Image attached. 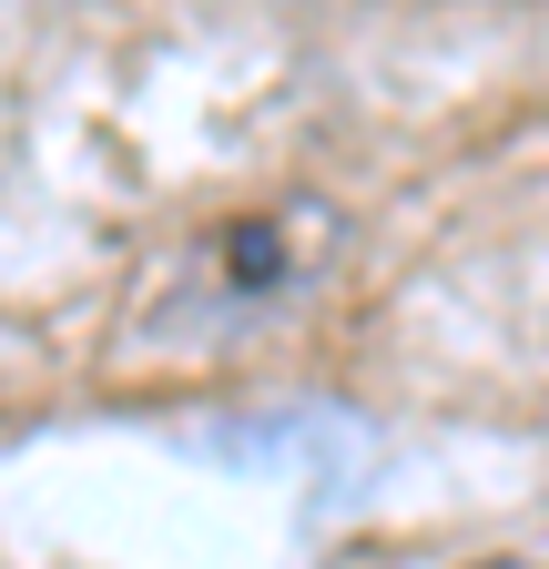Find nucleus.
<instances>
[{"label":"nucleus","instance_id":"f257e3e1","mask_svg":"<svg viewBox=\"0 0 549 569\" xmlns=\"http://www.w3.org/2000/svg\"><path fill=\"white\" fill-rule=\"evenodd\" d=\"M478 569H539V559H478Z\"/></svg>","mask_w":549,"mask_h":569}]
</instances>
